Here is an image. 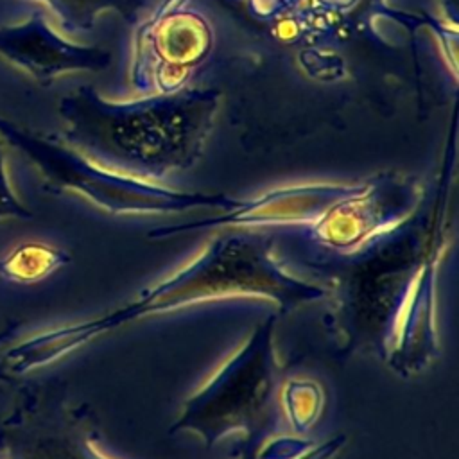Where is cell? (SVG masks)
Here are the masks:
<instances>
[{"mask_svg":"<svg viewBox=\"0 0 459 459\" xmlns=\"http://www.w3.org/2000/svg\"><path fill=\"white\" fill-rule=\"evenodd\" d=\"M450 240L445 192L421 197L396 226L350 255L301 260L325 289L323 326L344 355H369L411 378L439 355L436 287Z\"/></svg>","mask_w":459,"mask_h":459,"instance_id":"6da1fadb","label":"cell"},{"mask_svg":"<svg viewBox=\"0 0 459 459\" xmlns=\"http://www.w3.org/2000/svg\"><path fill=\"white\" fill-rule=\"evenodd\" d=\"M262 298L287 314L325 301V289L305 280L276 256L274 238L256 228H231L213 235L203 249L167 278L142 290L127 305L82 321L88 341L140 317L224 298Z\"/></svg>","mask_w":459,"mask_h":459,"instance_id":"7a4b0ae2","label":"cell"},{"mask_svg":"<svg viewBox=\"0 0 459 459\" xmlns=\"http://www.w3.org/2000/svg\"><path fill=\"white\" fill-rule=\"evenodd\" d=\"M278 314L255 325L235 351L181 403L170 434L188 432L204 446L240 432L238 459H265L283 436L281 387L287 368L280 362L274 332ZM287 427V425H285Z\"/></svg>","mask_w":459,"mask_h":459,"instance_id":"3957f363","label":"cell"},{"mask_svg":"<svg viewBox=\"0 0 459 459\" xmlns=\"http://www.w3.org/2000/svg\"><path fill=\"white\" fill-rule=\"evenodd\" d=\"M0 140L23 154L54 192H74L115 215L178 213L194 208L226 212L238 199L222 194L176 192L154 183L109 170L84 154L18 126L0 115Z\"/></svg>","mask_w":459,"mask_h":459,"instance_id":"277c9868","label":"cell"},{"mask_svg":"<svg viewBox=\"0 0 459 459\" xmlns=\"http://www.w3.org/2000/svg\"><path fill=\"white\" fill-rule=\"evenodd\" d=\"M420 199L421 195L412 185L391 178L351 188L305 226V235L319 251L350 255L402 222Z\"/></svg>","mask_w":459,"mask_h":459,"instance_id":"5b68a950","label":"cell"},{"mask_svg":"<svg viewBox=\"0 0 459 459\" xmlns=\"http://www.w3.org/2000/svg\"><path fill=\"white\" fill-rule=\"evenodd\" d=\"M346 186H305L267 194L255 201H238L237 206L215 217L154 228L147 233L152 240L183 237L194 231H208L219 226L251 228L262 224H312L326 208L344 197Z\"/></svg>","mask_w":459,"mask_h":459,"instance_id":"8992f818","label":"cell"},{"mask_svg":"<svg viewBox=\"0 0 459 459\" xmlns=\"http://www.w3.org/2000/svg\"><path fill=\"white\" fill-rule=\"evenodd\" d=\"M0 57L38 82H50L61 74L95 68L100 54L61 38L41 11H32L23 22L0 25Z\"/></svg>","mask_w":459,"mask_h":459,"instance_id":"52a82bcc","label":"cell"},{"mask_svg":"<svg viewBox=\"0 0 459 459\" xmlns=\"http://www.w3.org/2000/svg\"><path fill=\"white\" fill-rule=\"evenodd\" d=\"M70 255L52 244L29 240L0 256V276L13 283H36L59 271Z\"/></svg>","mask_w":459,"mask_h":459,"instance_id":"ba28073f","label":"cell"},{"mask_svg":"<svg viewBox=\"0 0 459 459\" xmlns=\"http://www.w3.org/2000/svg\"><path fill=\"white\" fill-rule=\"evenodd\" d=\"M326 393L312 378H285L281 387V411L287 429L296 434L308 432L319 420Z\"/></svg>","mask_w":459,"mask_h":459,"instance_id":"9c48e42d","label":"cell"},{"mask_svg":"<svg viewBox=\"0 0 459 459\" xmlns=\"http://www.w3.org/2000/svg\"><path fill=\"white\" fill-rule=\"evenodd\" d=\"M39 2L47 4L56 13L61 25L66 29L88 25L97 5L100 4V0H39Z\"/></svg>","mask_w":459,"mask_h":459,"instance_id":"30bf717a","label":"cell"},{"mask_svg":"<svg viewBox=\"0 0 459 459\" xmlns=\"http://www.w3.org/2000/svg\"><path fill=\"white\" fill-rule=\"evenodd\" d=\"M9 217L29 219V217H32V213L18 199V195L14 194V190L11 186V181H9V176H7V169H5L4 149H2V143H0V221L9 219Z\"/></svg>","mask_w":459,"mask_h":459,"instance_id":"8fae6325","label":"cell"}]
</instances>
